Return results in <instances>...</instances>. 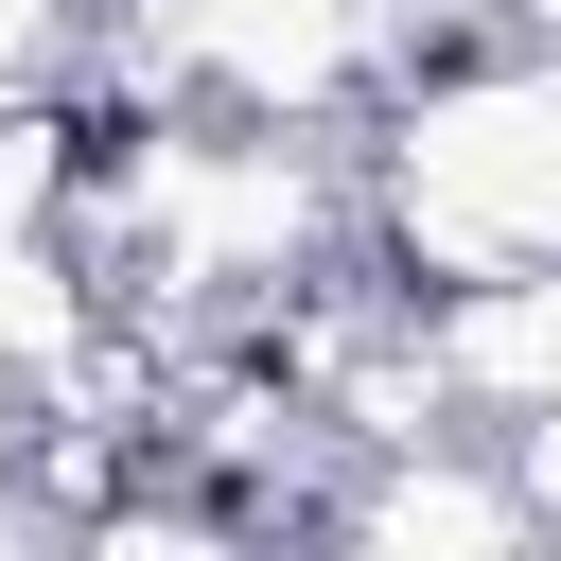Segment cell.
<instances>
[{"label":"cell","instance_id":"cell-5","mask_svg":"<svg viewBox=\"0 0 561 561\" xmlns=\"http://www.w3.org/2000/svg\"><path fill=\"white\" fill-rule=\"evenodd\" d=\"M53 53H70V0H0V123L53 88Z\"/></svg>","mask_w":561,"mask_h":561},{"label":"cell","instance_id":"cell-7","mask_svg":"<svg viewBox=\"0 0 561 561\" xmlns=\"http://www.w3.org/2000/svg\"><path fill=\"white\" fill-rule=\"evenodd\" d=\"M491 18H508V35H561V0H491Z\"/></svg>","mask_w":561,"mask_h":561},{"label":"cell","instance_id":"cell-2","mask_svg":"<svg viewBox=\"0 0 561 561\" xmlns=\"http://www.w3.org/2000/svg\"><path fill=\"white\" fill-rule=\"evenodd\" d=\"M421 368H438L456 421H526V403L561 386V263H473V280H438Z\"/></svg>","mask_w":561,"mask_h":561},{"label":"cell","instance_id":"cell-1","mask_svg":"<svg viewBox=\"0 0 561 561\" xmlns=\"http://www.w3.org/2000/svg\"><path fill=\"white\" fill-rule=\"evenodd\" d=\"M368 210L421 280H473V263H561V35H508L473 70H421L386 158H368Z\"/></svg>","mask_w":561,"mask_h":561},{"label":"cell","instance_id":"cell-3","mask_svg":"<svg viewBox=\"0 0 561 561\" xmlns=\"http://www.w3.org/2000/svg\"><path fill=\"white\" fill-rule=\"evenodd\" d=\"M368 526H386V543H526L543 508H526V473H508V456H491V473H456V456L421 438V456L368 491Z\"/></svg>","mask_w":561,"mask_h":561},{"label":"cell","instance_id":"cell-6","mask_svg":"<svg viewBox=\"0 0 561 561\" xmlns=\"http://www.w3.org/2000/svg\"><path fill=\"white\" fill-rule=\"evenodd\" d=\"M491 438H508V473H526V508H543V526H561V386H543V403H526V421H491Z\"/></svg>","mask_w":561,"mask_h":561},{"label":"cell","instance_id":"cell-4","mask_svg":"<svg viewBox=\"0 0 561 561\" xmlns=\"http://www.w3.org/2000/svg\"><path fill=\"white\" fill-rule=\"evenodd\" d=\"M70 351H88L70 245H53V228H0V386H35V368H70Z\"/></svg>","mask_w":561,"mask_h":561}]
</instances>
